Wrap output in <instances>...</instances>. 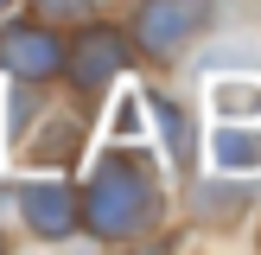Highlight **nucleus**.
Listing matches in <instances>:
<instances>
[{
	"mask_svg": "<svg viewBox=\"0 0 261 255\" xmlns=\"http://www.w3.org/2000/svg\"><path fill=\"white\" fill-rule=\"evenodd\" d=\"M153 211H160V185H153V172L134 160V153H115V160L96 166L89 198H83L76 217H83L102 242H115V236H140V230L153 223Z\"/></svg>",
	"mask_w": 261,
	"mask_h": 255,
	"instance_id": "1",
	"label": "nucleus"
},
{
	"mask_svg": "<svg viewBox=\"0 0 261 255\" xmlns=\"http://www.w3.org/2000/svg\"><path fill=\"white\" fill-rule=\"evenodd\" d=\"M211 0H140V19H134V45L140 51H172L185 45V38H198L204 26H211Z\"/></svg>",
	"mask_w": 261,
	"mask_h": 255,
	"instance_id": "2",
	"label": "nucleus"
},
{
	"mask_svg": "<svg viewBox=\"0 0 261 255\" xmlns=\"http://www.w3.org/2000/svg\"><path fill=\"white\" fill-rule=\"evenodd\" d=\"M64 64H70V83L83 89V96H96V89H109L115 76L127 70V38L115 32V26H89V32L64 51Z\"/></svg>",
	"mask_w": 261,
	"mask_h": 255,
	"instance_id": "3",
	"label": "nucleus"
},
{
	"mask_svg": "<svg viewBox=\"0 0 261 255\" xmlns=\"http://www.w3.org/2000/svg\"><path fill=\"white\" fill-rule=\"evenodd\" d=\"M0 70L25 76V83H45V76L64 70V45L45 26H7V32H0Z\"/></svg>",
	"mask_w": 261,
	"mask_h": 255,
	"instance_id": "4",
	"label": "nucleus"
},
{
	"mask_svg": "<svg viewBox=\"0 0 261 255\" xmlns=\"http://www.w3.org/2000/svg\"><path fill=\"white\" fill-rule=\"evenodd\" d=\"M19 217H25L32 236L58 242V236L76 230V198H70V185H58V178H32V185L19 191Z\"/></svg>",
	"mask_w": 261,
	"mask_h": 255,
	"instance_id": "5",
	"label": "nucleus"
},
{
	"mask_svg": "<svg viewBox=\"0 0 261 255\" xmlns=\"http://www.w3.org/2000/svg\"><path fill=\"white\" fill-rule=\"evenodd\" d=\"M83 153V128L70 115H45L38 134H13V160H32V166H70Z\"/></svg>",
	"mask_w": 261,
	"mask_h": 255,
	"instance_id": "6",
	"label": "nucleus"
},
{
	"mask_svg": "<svg viewBox=\"0 0 261 255\" xmlns=\"http://www.w3.org/2000/svg\"><path fill=\"white\" fill-rule=\"evenodd\" d=\"M211 160L229 178H261V121H217Z\"/></svg>",
	"mask_w": 261,
	"mask_h": 255,
	"instance_id": "7",
	"label": "nucleus"
},
{
	"mask_svg": "<svg viewBox=\"0 0 261 255\" xmlns=\"http://www.w3.org/2000/svg\"><path fill=\"white\" fill-rule=\"evenodd\" d=\"M211 115L217 121H261V76H217Z\"/></svg>",
	"mask_w": 261,
	"mask_h": 255,
	"instance_id": "8",
	"label": "nucleus"
},
{
	"mask_svg": "<svg viewBox=\"0 0 261 255\" xmlns=\"http://www.w3.org/2000/svg\"><path fill=\"white\" fill-rule=\"evenodd\" d=\"M147 115H153V128H160V140H166L160 153H166L172 166H185V160H191V128H185V115H178L166 96H153V89H147Z\"/></svg>",
	"mask_w": 261,
	"mask_h": 255,
	"instance_id": "9",
	"label": "nucleus"
},
{
	"mask_svg": "<svg viewBox=\"0 0 261 255\" xmlns=\"http://www.w3.org/2000/svg\"><path fill=\"white\" fill-rule=\"evenodd\" d=\"M109 128H115V140H121V147H127V140H140V128H147V89H121Z\"/></svg>",
	"mask_w": 261,
	"mask_h": 255,
	"instance_id": "10",
	"label": "nucleus"
},
{
	"mask_svg": "<svg viewBox=\"0 0 261 255\" xmlns=\"http://www.w3.org/2000/svg\"><path fill=\"white\" fill-rule=\"evenodd\" d=\"M89 7H96V0H38V13H45V19H83Z\"/></svg>",
	"mask_w": 261,
	"mask_h": 255,
	"instance_id": "11",
	"label": "nucleus"
},
{
	"mask_svg": "<svg viewBox=\"0 0 261 255\" xmlns=\"http://www.w3.org/2000/svg\"><path fill=\"white\" fill-rule=\"evenodd\" d=\"M7 7H13V0H0V13H7Z\"/></svg>",
	"mask_w": 261,
	"mask_h": 255,
	"instance_id": "12",
	"label": "nucleus"
}]
</instances>
